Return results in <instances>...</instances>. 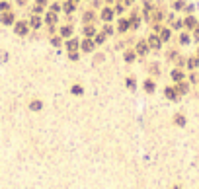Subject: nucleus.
I'll use <instances>...</instances> for the list:
<instances>
[{
    "label": "nucleus",
    "instance_id": "1",
    "mask_svg": "<svg viewBox=\"0 0 199 189\" xmlns=\"http://www.w3.org/2000/svg\"><path fill=\"white\" fill-rule=\"evenodd\" d=\"M16 33H18V35H26V33H28V25L18 22V24H16Z\"/></svg>",
    "mask_w": 199,
    "mask_h": 189
},
{
    "label": "nucleus",
    "instance_id": "2",
    "mask_svg": "<svg viewBox=\"0 0 199 189\" xmlns=\"http://www.w3.org/2000/svg\"><path fill=\"white\" fill-rule=\"evenodd\" d=\"M70 33H72V29H70L69 25H66V28H63V29H61V35H63V37H69Z\"/></svg>",
    "mask_w": 199,
    "mask_h": 189
},
{
    "label": "nucleus",
    "instance_id": "3",
    "mask_svg": "<svg viewBox=\"0 0 199 189\" xmlns=\"http://www.w3.org/2000/svg\"><path fill=\"white\" fill-rule=\"evenodd\" d=\"M172 76H174V80H176V82H180L182 78H184V74H182L180 70H174V72H172Z\"/></svg>",
    "mask_w": 199,
    "mask_h": 189
},
{
    "label": "nucleus",
    "instance_id": "4",
    "mask_svg": "<svg viewBox=\"0 0 199 189\" xmlns=\"http://www.w3.org/2000/svg\"><path fill=\"white\" fill-rule=\"evenodd\" d=\"M147 51H148V49H147V43L141 41V43H139V53H141V55H144Z\"/></svg>",
    "mask_w": 199,
    "mask_h": 189
},
{
    "label": "nucleus",
    "instance_id": "5",
    "mask_svg": "<svg viewBox=\"0 0 199 189\" xmlns=\"http://www.w3.org/2000/svg\"><path fill=\"white\" fill-rule=\"evenodd\" d=\"M166 96H168L170 99H176V98H178V96H176V92H174V90H170V88H166Z\"/></svg>",
    "mask_w": 199,
    "mask_h": 189
},
{
    "label": "nucleus",
    "instance_id": "6",
    "mask_svg": "<svg viewBox=\"0 0 199 189\" xmlns=\"http://www.w3.org/2000/svg\"><path fill=\"white\" fill-rule=\"evenodd\" d=\"M2 22L4 24H12V14H4L2 16Z\"/></svg>",
    "mask_w": 199,
    "mask_h": 189
},
{
    "label": "nucleus",
    "instance_id": "7",
    "mask_svg": "<svg viewBox=\"0 0 199 189\" xmlns=\"http://www.w3.org/2000/svg\"><path fill=\"white\" fill-rule=\"evenodd\" d=\"M150 45H152L154 49H158V47H160V41H158L156 37H150Z\"/></svg>",
    "mask_w": 199,
    "mask_h": 189
},
{
    "label": "nucleus",
    "instance_id": "8",
    "mask_svg": "<svg viewBox=\"0 0 199 189\" xmlns=\"http://www.w3.org/2000/svg\"><path fill=\"white\" fill-rule=\"evenodd\" d=\"M104 20H111V16H113V12H111V10H104Z\"/></svg>",
    "mask_w": 199,
    "mask_h": 189
},
{
    "label": "nucleus",
    "instance_id": "9",
    "mask_svg": "<svg viewBox=\"0 0 199 189\" xmlns=\"http://www.w3.org/2000/svg\"><path fill=\"white\" fill-rule=\"evenodd\" d=\"M92 47H94L92 41H84V51H92Z\"/></svg>",
    "mask_w": 199,
    "mask_h": 189
},
{
    "label": "nucleus",
    "instance_id": "10",
    "mask_svg": "<svg viewBox=\"0 0 199 189\" xmlns=\"http://www.w3.org/2000/svg\"><path fill=\"white\" fill-rule=\"evenodd\" d=\"M144 88H147V92H154V84H152L150 80H148L147 84H144Z\"/></svg>",
    "mask_w": 199,
    "mask_h": 189
},
{
    "label": "nucleus",
    "instance_id": "11",
    "mask_svg": "<svg viewBox=\"0 0 199 189\" xmlns=\"http://www.w3.org/2000/svg\"><path fill=\"white\" fill-rule=\"evenodd\" d=\"M185 25H187V28H193V25H195V20L193 18H187V20H185Z\"/></svg>",
    "mask_w": 199,
    "mask_h": 189
},
{
    "label": "nucleus",
    "instance_id": "12",
    "mask_svg": "<svg viewBox=\"0 0 199 189\" xmlns=\"http://www.w3.org/2000/svg\"><path fill=\"white\" fill-rule=\"evenodd\" d=\"M176 123L178 125H185V119L182 117V115H178V117H176Z\"/></svg>",
    "mask_w": 199,
    "mask_h": 189
},
{
    "label": "nucleus",
    "instance_id": "13",
    "mask_svg": "<svg viewBox=\"0 0 199 189\" xmlns=\"http://www.w3.org/2000/svg\"><path fill=\"white\" fill-rule=\"evenodd\" d=\"M187 66H190V68H193V66H197V59H190V64H187Z\"/></svg>",
    "mask_w": 199,
    "mask_h": 189
},
{
    "label": "nucleus",
    "instance_id": "14",
    "mask_svg": "<svg viewBox=\"0 0 199 189\" xmlns=\"http://www.w3.org/2000/svg\"><path fill=\"white\" fill-rule=\"evenodd\" d=\"M72 92L74 94H82V88L80 86H72Z\"/></svg>",
    "mask_w": 199,
    "mask_h": 189
},
{
    "label": "nucleus",
    "instance_id": "15",
    "mask_svg": "<svg viewBox=\"0 0 199 189\" xmlns=\"http://www.w3.org/2000/svg\"><path fill=\"white\" fill-rule=\"evenodd\" d=\"M39 107H41V101H33L31 104V109H39Z\"/></svg>",
    "mask_w": 199,
    "mask_h": 189
},
{
    "label": "nucleus",
    "instance_id": "16",
    "mask_svg": "<svg viewBox=\"0 0 199 189\" xmlns=\"http://www.w3.org/2000/svg\"><path fill=\"white\" fill-rule=\"evenodd\" d=\"M168 37H170V31H168V29H164V31H162V39H168Z\"/></svg>",
    "mask_w": 199,
    "mask_h": 189
},
{
    "label": "nucleus",
    "instance_id": "17",
    "mask_svg": "<svg viewBox=\"0 0 199 189\" xmlns=\"http://www.w3.org/2000/svg\"><path fill=\"white\" fill-rule=\"evenodd\" d=\"M31 25H33V28H37V25H39V20L33 18V20H31Z\"/></svg>",
    "mask_w": 199,
    "mask_h": 189
},
{
    "label": "nucleus",
    "instance_id": "18",
    "mask_svg": "<svg viewBox=\"0 0 199 189\" xmlns=\"http://www.w3.org/2000/svg\"><path fill=\"white\" fill-rule=\"evenodd\" d=\"M76 45H78V43H76V41H70V43H69V49H74V47H76Z\"/></svg>",
    "mask_w": 199,
    "mask_h": 189
},
{
    "label": "nucleus",
    "instance_id": "19",
    "mask_svg": "<svg viewBox=\"0 0 199 189\" xmlns=\"http://www.w3.org/2000/svg\"><path fill=\"white\" fill-rule=\"evenodd\" d=\"M131 2H133V0H127V4H131Z\"/></svg>",
    "mask_w": 199,
    "mask_h": 189
},
{
    "label": "nucleus",
    "instance_id": "20",
    "mask_svg": "<svg viewBox=\"0 0 199 189\" xmlns=\"http://www.w3.org/2000/svg\"><path fill=\"white\" fill-rule=\"evenodd\" d=\"M174 189H180V187H174Z\"/></svg>",
    "mask_w": 199,
    "mask_h": 189
}]
</instances>
